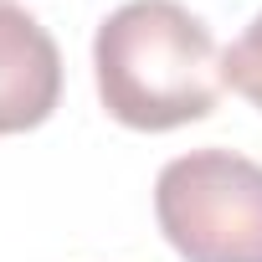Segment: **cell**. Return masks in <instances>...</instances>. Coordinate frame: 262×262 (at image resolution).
<instances>
[{"mask_svg":"<svg viewBox=\"0 0 262 262\" xmlns=\"http://www.w3.org/2000/svg\"><path fill=\"white\" fill-rule=\"evenodd\" d=\"M221 77H226V88H236L247 103L262 108V11H257L252 26L221 52Z\"/></svg>","mask_w":262,"mask_h":262,"instance_id":"277c9868","label":"cell"},{"mask_svg":"<svg viewBox=\"0 0 262 262\" xmlns=\"http://www.w3.org/2000/svg\"><path fill=\"white\" fill-rule=\"evenodd\" d=\"M62 98V52L52 31L21 11L16 0H0V134H26L47 123Z\"/></svg>","mask_w":262,"mask_h":262,"instance_id":"3957f363","label":"cell"},{"mask_svg":"<svg viewBox=\"0 0 262 262\" xmlns=\"http://www.w3.org/2000/svg\"><path fill=\"white\" fill-rule=\"evenodd\" d=\"M155 216L185 262H262V165L190 149L160 170Z\"/></svg>","mask_w":262,"mask_h":262,"instance_id":"7a4b0ae2","label":"cell"},{"mask_svg":"<svg viewBox=\"0 0 262 262\" xmlns=\"http://www.w3.org/2000/svg\"><path fill=\"white\" fill-rule=\"evenodd\" d=\"M93 72L103 108L144 134L206 118L226 88L211 26L180 0L118 6L93 36Z\"/></svg>","mask_w":262,"mask_h":262,"instance_id":"6da1fadb","label":"cell"}]
</instances>
